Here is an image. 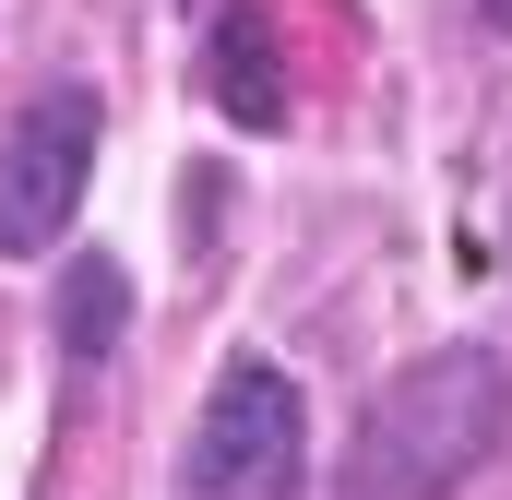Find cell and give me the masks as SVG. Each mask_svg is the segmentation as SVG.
Returning <instances> with one entry per match:
<instances>
[{"label":"cell","mask_w":512,"mask_h":500,"mask_svg":"<svg viewBox=\"0 0 512 500\" xmlns=\"http://www.w3.org/2000/svg\"><path fill=\"white\" fill-rule=\"evenodd\" d=\"M215 108L239 131H286V72H274V24L262 12H227L215 24Z\"/></svg>","instance_id":"obj_4"},{"label":"cell","mask_w":512,"mask_h":500,"mask_svg":"<svg viewBox=\"0 0 512 500\" xmlns=\"http://www.w3.org/2000/svg\"><path fill=\"white\" fill-rule=\"evenodd\" d=\"M298 441H310L298 381L262 370V358H239V370L203 393V417H191L179 489H191V500H298Z\"/></svg>","instance_id":"obj_2"},{"label":"cell","mask_w":512,"mask_h":500,"mask_svg":"<svg viewBox=\"0 0 512 500\" xmlns=\"http://www.w3.org/2000/svg\"><path fill=\"white\" fill-rule=\"evenodd\" d=\"M84 179H96V96L60 84V96H36L24 120L0 131V250H12V262L60 250Z\"/></svg>","instance_id":"obj_3"},{"label":"cell","mask_w":512,"mask_h":500,"mask_svg":"<svg viewBox=\"0 0 512 500\" xmlns=\"http://www.w3.org/2000/svg\"><path fill=\"white\" fill-rule=\"evenodd\" d=\"M131 334V274L108 250H84L72 274H60V358H108Z\"/></svg>","instance_id":"obj_5"},{"label":"cell","mask_w":512,"mask_h":500,"mask_svg":"<svg viewBox=\"0 0 512 500\" xmlns=\"http://www.w3.org/2000/svg\"><path fill=\"white\" fill-rule=\"evenodd\" d=\"M477 12H489V24H501V36H512V0H477Z\"/></svg>","instance_id":"obj_6"},{"label":"cell","mask_w":512,"mask_h":500,"mask_svg":"<svg viewBox=\"0 0 512 500\" xmlns=\"http://www.w3.org/2000/svg\"><path fill=\"white\" fill-rule=\"evenodd\" d=\"M501 441H512V370L489 346H441L370 393V417L334 465V500H453Z\"/></svg>","instance_id":"obj_1"}]
</instances>
